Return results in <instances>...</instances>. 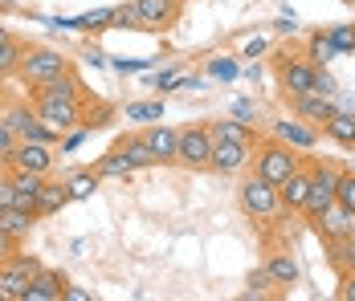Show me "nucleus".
<instances>
[{
    "instance_id": "obj_33",
    "label": "nucleus",
    "mask_w": 355,
    "mask_h": 301,
    "mask_svg": "<svg viewBox=\"0 0 355 301\" xmlns=\"http://www.w3.org/2000/svg\"><path fill=\"white\" fill-rule=\"evenodd\" d=\"M335 203H343L355 216V171H339V188H335Z\"/></svg>"
},
{
    "instance_id": "obj_6",
    "label": "nucleus",
    "mask_w": 355,
    "mask_h": 301,
    "mask_svg": "<svg viewBox=\"0 0 355 301\" xmlns=\"http://www.w3.org/2000/svg\"><path fill=\"white\" fill-rule=\"evenodd\" d=\"M315 69L306 57H290V53H278L274 57V73H278V86H282L286 98H298V94H311L315 86Z\"/></svg>"
},
{
    "instance_id": "obj_15",
    "label": "nucleus",
    "mask_w": 355,
    "mask_h": 301,
    "mask_svg": "<svg viewBox=\"0 0 355 301\" xmlns=\"http://www.w3.org/2000/svg\"><path fill=\"white\" fill-rule=\"evenodd\" d=\"M8 179H12L17 203L37 212V196H41V188H45V179H49V175H41V171H25V167H8Z\"/></svg>"
},
{
    "instance_id": "obj_13",
    "label": "nucleus",
    "mask_w": 355,
    "mask_h": 301,
    "mask_svg": "<svg viewBox=\"0 0 355 301\" xmlns=\"http://www.w3.org/2000/svg\"><path fill=\"white\" fill-rule=\"evenodd\" d=\"M274 138L290 143L294 151H315L319 147V127L306 122V118H298V114H290V118H278L274 122Z\"/></svg>"
},
{
    "instance_id": "obj_41",
    "label": "nucleus",
    "mask_w": 355,
    "mask_h": 301,
    "mask_svg": "<svg viewBox=\"0 0 355 301\" xmlns=\"http://www.w3.org/2000/svg\"><path fill=\"white\" fill-rule=\"evenodd\" d=\"M335 298H339V301H355V273H343V281H339Z\"/></svg>"
},
{
    "instance_id": "obj_35",
    "label": "nucleus",
    "mask_w": 355,
    "mask_h": 301,
    "mask_svg": "<svg viewBox=\"0 0 355 301\" xmlns=\"http://www.w3.org/2000/svg\"><path fill=\"white\" fill-rule=\"evenodd\" d=\"M237 73H241L237 57H213V62H209V77H216V82H233Z\"/></svg>"
},
{
    "instance_id": "obj_11",
    "label": "nucleus",
    "mask_w": 355,
    "mask_h": 301,
    "mask_svg": "<svg viewBox=\"0 0 355 301\" xmlns=\"http://www.w3.org/2000/svg\"><path fill=\"white\" fill-rule=\"evenodd\" d=\"M53 159H58V155H53V143L21 138L4 163H8V167H25V171H41V175H49V171H53Z\"/></svg>"
},
{
    "instance_id": "obj_20",
    "label": "nucleus",
    "mask_w": 355,
    "mask_h": 301,
    "mask_svg": "<svg viewBox=\"0 0 355 301\" xmlns=\"http://www.w3.org/2000/svg\"><path fill=\"white\" fill-rule=\"evenodd\" d=\"M66 203H70L66 179H45V188H41V196H37V216H41V220H45V216H58Z\"/></svg>"
},
{
    "instance_id": "obj_42",
    "label": "nucleus",
    "mask_w": 355,
    "mask_h": 301,
    "mask_svg": "<svg viewBox=\"0 0 355 301\" xmlns=\"http://www.w3.org/2000/svg\"><path fill=\"white\" fill-rule=\"evenodd\" d=\"M261 53H266V37H249L241 45V57H261Z\"/></svg>"
},
{
    "instance_id": "obj_16",
    "label": "nucleus",
    "mask_w": 355,
    "mask_h": 301,
    "mask_svg": "<svg viewBox=\"0 0 355 301\" xmlns=\"http://www.w3.org/2000/svg\"><path fill=\"white\" fill-rule=\"evenodd\" d=\"M290 110L298 114V118H306V122H315L322 131V122L335 114V98H322V94H298V98H290Z\"/></svg>"
},
{
    "instance_id": "obj_21",
    "label": "nucleus",
    "mask_w": 355,
    "mask_h": 301,
    "mask_svg": "<svg viewBox=\"0 0 355 301\" xmlns=\"http://www.w3.org/2000/svg\"><path fill=\"white\" fill-rule=\"evenodd\" d=\"M33 94L41 98H66V102H86L82 98V82H78V73H62V77H53V82H45V86H33Z\"/></svg>"
},
{
    "instance_id": "obj_18",
    "label": "nucleus",
    "mask_w": 355,
    "mask_h": 301,
    "mask_svg": "<svg viewBox=\"0 0 355 301\" xmlns=\"http://www.w3.org/2000/svg\"><path fill=\"white\" fill-rule=\"evenodd\" d=\"M278 196H282L286 212H302V208H306V196H311V167H298V171H294L282 188H278Z\"/></svg>"
},
{
    "instance_id": "obj_19",
    "label": "nucleus",
    "mask_w": 355,
    "mask_h": 301,
    "mask_svg": "<svg viewBox=\"0 0 355 301\" xmlns=\"http://www.w3.org/2000/svg\"><path fill=\"white\" fill-rule=\"evenodd\" d=\"M37 220H41V216H37L33 208H21V203H12V208H4V212H0V228H4V232H12L17 240H25V236L33 232Z\"/></svg>"
},
{
    "instance_id": "obj_4",
    "label": "nucleus",
    "mask_w": 355,
    "mask_h": 301,
    "mask_svg": "<svg viewBox=\"0 0 355 301\" xmlns=\"http://www.w3.org/2000/svg\"><path fill=\"white\" fill-rule=\"evenodd\" d=\"M209 159H213V131H209V122H188L176 143V163L188 171H205Z\"/></svg>"
},
{
    "instance_id": "obj_53",
    "label": "nucleus",
    "mask_w": 355,
    "mask_h": 301,
    "mask_svg": "<svg viewBox=\"0 0 355 301\" xmlns=\"http://www.w3.org/2000/svg\"><path fill=\"white\" fill-rule=\"evenodd\" d=\"M343 4H355V0H343Z\"/></svg>"
},
{
    "instance_id": "obj_30",
    "label": "nucleus",
    "mask_w": 355,
    "mask_h": 301,
    "mask_svg": "<svg viewBox=\"0 0 355 301\" xmlns=\"http://www.w3.org/2000/svg\"><path fill=\"white\" fill-rule=\"evenodd\" d=\"M209 131H213V138H237V143H253V127L237 122V118H216V122H209Z\"/></svg>"
},
{
    "instance_id": "obj_3",
    "label": "nucleus",
    "mask_w": 355,
    "mask_h": 301,
    "mask_svg": "<svg viewBox=\"0 0 355 301\" xmlns=\"http://www.w3.org/2000/svg\"><path fill=\"white\" fill-rule=\"evenodd\" d=\"M70 57L62 53V49H25V57H21V69H17V77L25 82V86H45V82H53V77H62V73H70Z\"/></svg>"
},
{
    "instance_id": "obj_51",
    "label": "nucleus",
    "mask_w": 355,
    "mask_h": 301,
    "mask_svg": "<svg viewBox=\"0 0 355 301\" xmlns=\"http://www.w3.org/2000/svg\"><path fill=\"white\" fill-rule=\"evenodd\" d=\"M0 118H4V102H0Z\"/></svg>"
},
{
    "instance_id": "obj_28",
    "label": "nucleus",
    "mask_w": 355,
    "mask_h": 301,
    "mask_svg": "<svg viewBox=\"0 0 355 301\" xmlns=\"http://www.w3.org/2000/svg\"><path fill=\"white\" fill-rule=\"evenodd\" d=\"M327 248H331V265L339 273H355V232L335 240V244H327Z\"/></svg>"
},
{
    "instance_id": "obj_49",
    "label": "nucleus",
    "mask_w": 355,
    "mask_h": 301,
    "mask_svg": "<svg viewBox=\"0 0 355 301\" xmlns=\"http://www.w3.org/2000/svg\"><path fill=\"white\" fill-rule=\"evenodd\" d=\"M86 62L98 69V66H107V53H98V49H86Z\"/></svg>"
},
{
    "instance_id": "obj_47",
    "label": "nucleus",
    "mask_w": 355,
    "mask_h": 301,
    "mask_svg": "<svg viewBox=\"0 0 355 301\" xmlns=\"http://www.w3.org/2000/svg\"><path fill=\"white\" fill-rule=\"evenodd\" d=\"M335 110H343V114H355V98H352V94H335Z\"/></svg>"
},
{
    "instance_id": "obj_12",
    "label": "nucleus",
    "mask_w": 355,
    "mask_h": 301,
    "mask_svg": "<svg viewBox=\"0 0 355 301\" xmlns=\"http://www.w3.org/2000/svg\"><path fill=\"white\" fill-rule=\"evenodd\" d=\"M311 228H315V236H319L322 244H335V240H343V236L355 232V216L343 203H331V208H322L319 216L311 220Z\"/></svg>"
},
{
    "instance_id": "obj_24",
    "label": "nucleus",
    "mask_w": 355,
    "mask_h": 301,
    "mask_svg": "<svg viewBox=\"0 0 355 301\" xmlns=\"http://www.w3.org/2000/svg\"><path fill=\"white\" fill-rule=\"evenodd\" d=\"M322 134H327L331 143H339V147H355V114L335 110V114L322 122Z\"/></svg>"
},
{
    "instance_id": "obj_52",
    "label": "nucleus",
    "mask_w": 355,
    "mask_h": 301,
    "mask_svg": "<svg viewBox=\"0 0 355 301\" xmlns=\"http://www.w3.org/2000/svg\"><path fill=\"white\" fill-rule=\"evenodd\" d=\"M0 301H8V298H4V289H0Z\"/></svg>"
},
{
    "instance_id": "obj_40",
    "label": "nucleus",
    "mask_w": 355,
    "mask_h": 301,
    "mask_svg": "<svg viewBox=\"0 0 355 301\" xmlns=\"http://www.w3.org/2000/svg\"><path fill=\"white\" fill-rule=\"evenodd\" d=\"M17 248H21V240H17L12 232H4V228H0V261H8Z\"/></svg>"
},
{
    "instance_id": "obj_17",
    "label": "nucleus",
    "mask_w": 355,
    "mask_h": 301,
    "mask_svg": "<svg viewBox=\"0 0 355 301\" xmlns=\"http://www.w3.org/2000/svg\"><path fill=\"white\" fill-rule=\"evenodd\" d=\"M66 273H53V268H41L33 281H29V293H25V301H62V293H66Z\"/></svg>"
},
{
    "instance_id": "obj_32",
    "label": "nucleus",
    "mask_w": 355,
    "mask_h": 301,
    "mask_svg": "<svg viewBox=\"0 0 355 301\" xmlns=\"http://www.w3.org/2000/svg\"><path fill=\"white\" fill-rule=\"evenodd\" d=\"M110 29H143L139 8H135V0H131V4H119V8L110 12Z\"/></svg>"
},
{
    "instance_id": "obj_8",
    "label": "nucleus",
    "mask_w": 355,
    "mask_h": 301,
    "mask_svg": "<svg viewBox=\"0 0 355 301\" xmlns=\"http://www.w3.org/2000/svg\"><path fill=\"white\" fill-rule=\"evenodd\" d=\"M335 188H339V171L331 167V163H311V196H306L302 216L315 220L322 208H331L335 203Z\"/></svg>"
},
{
    "instance_id": "obj_36",
    "label": "nucleus",
    "mask_w": 355,
    "mask_h": 301,
    "mask_svg": "<svg viewBox=\"0 0 355 301\" xmlns=\"http://www.w3.org/2000/svg\"><path fill=\"white\" fill-rule=\"evenodd\" d=\"M180 77H184V69L172 66V69H164V73H155V77H151V86H155L159 94H168V90H176V86H180Z\"/></svg>"
},
{
    "instance_id": "obj_22",
    "label": "nucleus",
    "mask_w": 355,
    "mask_h": 301,
    "mask_svg": "<svg viewBox=\"0 0 355 301\" xmlns=\"http://www.w3.org/2000/svg\"><path fill=\"white\" fill-rule=\"evenodd\" d=\"M98 183H103V175L94 167H73L66 175V192H70V203L73 200H90L94 192H98Z\"/></svg>"
},
{
    "instance_id": "obj_50",
    "label": "nucleus",
    "mask_w": 355,
    "mask_h": 301,
    "mask_svg": "<svg viewBox=\"0 0 355 301\" xmlns=\"http://www.w3.org/2000/svg\"><path fill=\"white\" fill-rule=\"evenodd\" d=\"M4 41H12V33H8V29H4V25H0V45H4Z\"/></svg>"
},
{
    "instance_id": "obj_14",
    "label": "nucleus",
    "mask_w": 355,
    "mask_h": 301,
    "mask_svg": "<svg viewBox=\"0 0 355 301\" xmlns=\"http://www.w3.org/2000/svg\"><path fill=\"white\" fill-rule=\"evenodd\" d=\"M139 134H143V143H147V151H151V159H155V163H176L180 131L164 127V122H147Z\"/></svg>"
},
{
    "instance_id": "obj_44",
    "label": "nucleus",
    "mask_w": 355,
    "mask_h": 301,
    "mask_svg": "<svg viewBox=\"0 0 355 301\" xmlns=\"http://www.w3.org/2000/svg\"><path fill=\"white\" fill-rule=\"evenodd\" d=\"M110 66L119 69V73H135V69H151V62H127V57H119V62H110Z\"/></svg>"
},
{
    "instance_id": "obj_34",
    "label": "nucleus",
    "mask_w": 355,
    "mask_h": 301,
    "mask_svg": "<svg viewBox=\"0 0 355 301\" xmlns=\"http://www.w3.org/2000/svg\"><path fill=\"white\" fill-rule=\"evenodd\" d=\"M327 37L335 41L339 53H355V25H327Z\"/></svg>"
},
{
    "instance_id": "obj_1",
    "label": "nucleus",
    "mask_w": 355,
    "mask_h": 301,
    "mask_svg": "<svg viewBox=\"0 0 355 301\" xmlns=\"http://www.w3.org/2000/svg\"><path fill=\"white\" fill-rule=\"evenodd\" d=\"M237 203H241V212H245L249 220H261V224L278 220V212H282V196H278V188H274L270 179H261L257 171H249L245 179H241V188H237Z\"/></svg>"
},
{
    "instance_id": "obj_29",
    "label": "nucleus",
    "mask_w": 355,
    "mask_h": 301,
    "mask_svg": "<svg viewBox=\"0 0 355 301\" xmlns=\"http://www.w3.org/2000/svg\"><path fill=\"white\" fill-rule=\"evenodd\" d=\"M25 49H29V45H21L17 37L0 45V77H17V69H21V57H25Z\"/></svg>"
},
{
    "instance_id": "obj_31",
    "label": "nucleus",
    "mask_w": 355,
    "mask_h": 301,
    "mask_svg": "<svg viewBox=\"0 0 355 301\" xmlns=\"http://www.w3.org/2000/svg\"><path fill=\"white\" fill-rule=\"evenodd\" d=\"M274 289H278V281L270 277V268H253L249 273V289L241 293L245 301H253V298H274Z\"/></svg>"
},
{
    "instance_id": "obj_9",
    "label": "nucleus",
    "mask_w": 355,
    "mask_h": 301,
    "mask_svg": "<svg viewBox=\"0 0 355 301\" xmlns=\"http://www.w3.org/2000/svg\"><path fill=\"white\" fill-rule=\"evenodd\" d=\"M209 167L220 175H237V171L253 167V143H237V138H213V159Z\"/></svg>"
},
{
    "instance_id": "obj_43",
    "label": "nucleus",
    "mask_w": 355,
    "mask_h": 301,
    "mask_svg": "<svg viewBox=\"0 0 355 301\" xmlns=\"http://www.w3.org/2000/svg\"><path fill=\"white\" fill-rule=\"evenodd\" d=\"M12 203H17V192H12V179L4 175V179H0V212L12 208Z\"/></svg>"
},
{
    "instance_id": "obj_39",
    "label": "nucleus",
    "mask_w": 355,
    "mask_h": 301,
    "mask_svg": "<svg viewBox=\"0 0 355 301\" xmlns=\"http://www.w3.org/2000/svg\"><path fill=\"white\" fill-rule=\"evenodd\" d=\"M233 118H237V122H245V127H257V106H253V102H233Z\"/></svg>"
},
{
    "instance_id": "obj_48",
    "label": "nucleus",
    "mask_w": 355,
    "mask_h": 301,
    "mask_svg": "<svg viewBox=\"0 0 355 301\" xmlns=\"http://www.w3.org/2000/svg\"><path fill=\"white\" fill-rule=\"evenodd\" d=\"M62 301H90V293H86V289H78V285H66Z\"/></svg>"
},
{
    "instance_id": "obj_37",
    "label": "nucleus",
    "mask_w": 355,
    "mask_h": 301,
    "mask_svg": "<svg viewBox=\"0 0 355 301\" xmlns=\"http://www.w3.org/2000/svg\"><path fill=\"white\" fill-rule=\"evenodd\" d=\"M311 90H315V94H322V98H335V94H339V86H335V77L327 73V66L315 69V86H311Z\"/></svg>"
},
{
    "instance_id": "obj_5",
    "label": "nucleus",
    "mask_w": 355,
    "mask_h": 301,
    "mask_svg": "<svg viewBox=\"0 0 355 301\" xmlns=\"http://www.w3.org/2000/svg\"><path fill=\"white\" fill-rule=\"evenodd\" d=\"M41 261H37L33 253H12L8 261H0V289H4V298L8 301H25V293H29V281H33L37 273H41Z\"/></svg>"
},
{
    "instance_id": "obj_27",
    "label": "nucleus",
    "mask_w": 355,
    "mask_h": 301,
    "mask_svg": "<svg viewBox=\"0 0 355 301\" xmlns=\"http://www.w3.org/2000/svg\"><path fill=\"white\" fill-rule=\"evenodd\" d=\"M127 122H159L164 118V98H147V102H127L123 106Z\"/></svg>"
},
{
    "instance_id": "obj_54",
    "label": "nucleus",
    "mask_w": 355,
    "mask_h": 301,
    "mask_svg": "<svg viewBox=\"0 0 355 301\" xmlns=\"http://www.w3.org/2000/svg\"><path fill=\"white\" fill-rule=\"evenodd\" d=\"M352 171H355V163H352Z\"/></svg>"
},
{
    "instance_id": "obj_2",
    "label": "nucleus",
    "mask_w": 355,
    "mask_h": 301,
    "mask_svg": "<svg viewBox=\"0 0 355 301\" xmlns=\"http://www.w3.org/2000/svg\"><path fill=\"white\" fill-rule=\"evenodd\" d=\"M298 167H302V155H298L290 143H282V138H270V143H261V147L253 151V171H257L261 179H270L274 188H282Z\"/></svg>"
},
{
    "instance_id": "obj_26",
    "label": "nucleus",
    "mask_w": 355,
    "mask_h": 301,
    "mask_svg": "<svg viewBox=\"0 0 355 301\" xmlns=\"http://www.w3.org/2000/svg\"><path fill=\"white\" fill-rule=\"evenodd\" d=\"M335 57H343V53L335 49V41H331L327 33H311L306 37V62H311V66H331Z\"/></svg>"
},
{
    "instance_id": "obj_7",
    "label": "nucleus",
    "mask_w": 355,
    "mask_h": 301,
    "mask_svg": "<svg viewBox=\"0 0 355 301\" xmlns=\"http://www.w3.org/2000/svg\"><path fill=\"white\" fill-rule=\"evenodd\" d=\"M33 102L37 118L45 122V127H53V131H73L78 122H82V114H86V102H66V98H41V94H29Z\"/></svg>"
},
{
    "instance_id": "obj_23",
    "label": "nucleus",
    "mask_w": 355,
    "mask_h": 301,
    "mask_svg": "<svg viewBox=\"0 0 355 301\" xmlns=\"http://www.w3.org/2000/svg\"><path fill=\"white\" fill-rule=\"evenodd\" d=\"M266 268H270V277H274L278 285H298V277H302V268H298V257H294V253H270Z\"/></svg>"
},
{
    "instance_id": "obj_38",
    "label": "nucleus",
    "mask_w": 355,
    "mask_h": 301,
    "mask_svg": "<svg viewBox=\"0 0 355 301\" xmlns=\"http://www.w3.org/2000/svg\"><path fill=\"white\" fill-rule=\"evenodd\" d=\"M17 143H21V134H17L8 122H4V118H0V163L12 155V147H17Z\"/></svg>"
},
{
    "instance_id": "obj_10",
    "label": "nucleus",
    "mask_w": 355,
    "mask_h": 301,
    "mask_svg": "<svg viewBox=\"0 0 355 301\" xmlns=\"http://www.w3.org/2000/svg\"><path fill=\"white\" fill-rule=\"evenodd\" d=\"M135 8H139V21L147 33H168L180 25L184 0H135Z\"/></svg>"
},
{
    "instance_id": "obj_25",
    "label": "nucleus",
    "mask_w": 355,
    "mask_h": 301,
    "mask_svg": "<svg viewBox=\"0 0 355 301\" xmlns=\"http://www.w3.org/2000/svg\"><path fill=\"white\" fill-rule=\"evenodd\" d=\"M94 171H98L103 179H127V175H135V163H131V159H127L119 147H110L107 155L94 163Z\"/></svg>"
},
{
    "instance_id": "obj_46",
    "label": "nucleus",
    "mask_w": 355,
    "mask_h": 301,
    "mask_svg": "<svg viewBox=\"0 0 355 301\" xmlns=\"http://www.w3.org/2000/svg\"><path fill=\"white\" fill-rule=\"evenodd\" d=\"M86 131H90V127H86ZM86 131H73V134H66V138H62V151H78V147L86 143Z\"/></svg>"
},
{
    "instance_id": "obj_45",
    "label": "nucleus",
    "mask_w": 355,
    "mask_h": 301,
    "mask_svg": "<svg viewBox=\"0 0 355 301\" xmlns=\"http://www.w3.org/2000/svg\"><path fill=\"white\" fill-rule=\"evenodd\" d=\"M200 86H205V82H200V77H196V73H192V77H188V73H184V77H180V94H196V90H200Z\"/></svg>"
}]
</instances>
